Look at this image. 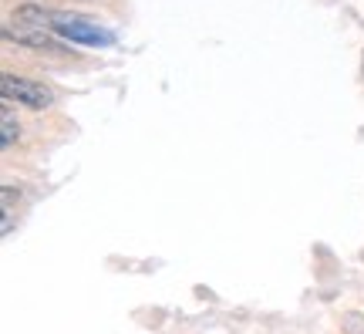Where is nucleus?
Wrapping results in <instances>:
<instances>
[{
  "label": "nucleus",
  "mask_w": 364,
  "mask_h": 334,
  "mask_svg": "<svg viewBox=\"0 0 364 334\" xmlns=\"http://www.w3.org/2000/svg\"><path fill=\"white\" fill-rule=\"evenodd\" d=\"M51 31H58L61 38H68L71 44H88V48H108L112 34L95 27L91 21L78 17V14H51Z\"/></svg>",
  "instance_id": "f257e3e1"
},
{
  "label": "nucleus",
  "mask_w": 364,
  "mask_h": 334,
  "mask_svg": "<svg viewBox=\"0 0 364 334\" xmlns=\"http://www.w3.org/2000/svg\"><path fill=\"white\" fill-rule=\"evenodd\" d=\"M344 331H348V334H364V318H361V314H348Z\"/></svg>",
  "instance_id": "20e7f679"
},
{
  "label": "nucleus",
  "mask_w": 364,
  "mask_h": 334,
  "mask_svg": "<svg viewBox=\"0 0 364 334\" xmlns=\"http://www.w3.org/2000/svg\"><path fill=\"white\" fill-rule=\"evenodd\" d=\"M0 125H4V149H11L14 142H17V135H21V129H17V118H14L11 108H4V115H0Z\"/></svg>",
  "instance_id": "7ed1b4c3"
},
{
  "label": "nucleus",
  "mask_w": 364,
  "mask_h": 334,
  "mask_svg": "<svg viewBox=\"0 0 364 334\" xmlns=\"http://www.w3.org/2000/svg\"><path fill=\"white\" fill-rule=\"evenodd\" d=\"M0 91L7 102H17V105H27V108H48L54 102L51 91L38 85V81H27V78H17V75H4L0 78Z\"/></svg>",
  "instance_id": "f03ea898"
}]
</instances>
